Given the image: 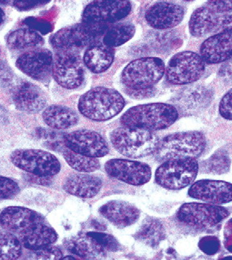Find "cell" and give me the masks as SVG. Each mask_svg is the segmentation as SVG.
Instances as JSON below:
<instances>
[{"mask_svg":"<svg viewBox=\"0 0 232 260\" xmlns=\"http://www.w3.org/2000/svg\"><path fill=\"white\" fill-rule=\"evenodd\" d=\"M173 106L165 103H152L134 106L121 117L123 126L146 130H164L172 126L179 118Z\"/></svg>","mask_w":232,"mask_h":260,"instance_id":"obj_1","label":"cell"},{"mask_svg":"<svg viewBox=\"0 0 232 260\" xmlns=\"http://www.w3.org/2000/svg\"><path fill=\"white\" fill-rule=\"evenodd\" d=\"M125 106V99L119 91L98 87L91 89L80 97L79 110L89 119L103 122L120 114Z\"/></svg>","mask_w":232,"mask_h":260,"instance_id":"obj_2","label":"cell"},{"mask_svg":"<svg viewBox=\"0 0 232 260\" xmlns=\"http://www.w3.org/2000/svg\"><path fill=\"white\" fill-rule=\"evenodd\" d=\"M206 147V139L199 132L173 133L159 141L154 152L159 161L170 159L196 158Z\"/></svg>","mask_w":232,"mask_h":260,"instance_id":"obj_3","label":"cell"},{"mask_svg":"<svg viewBox=\"0 0 232 260\" xmlns=\"http://www.w3.org/2000/svg\"><path fill=\"white\" fill-rule=\"evenodd\" d=\"M110 142L116 150L131 158H139L156 151L158 141L152 131L123 126L110 135Z\"/></svg>","mask_w":232,"mask_h":260,"instance_id":"obj_4","label":"cell"},{"mask_svg":"<svg viewBox=\"0 0 232 260\" xmlns=\"http://www.w3.org/2000/svg\"><path fill=\"white\" fill-rule=\"evenodd\" d=\"M107 29L106 24H76L58 30L50 39V44L57 51H78L96 43Z\"/></svg>","mask_w":232,"mask_h":260,"instance_id":"obj_5","label":"cell"},{"mask_svg":"<svg viewBox=\"0 0 232 260\" xmlns=\"http://www.w3.org/2000/svg\"><path fill=\"white\" fill-rule=\"evenodd\" d=\"M198 172L196 158L170 159L157 168L155 180L156 184L166 189L180 190L191 185Z\"/></svg>","mask_w":232,"mask_h":260,"instance_id":"obj_6","label":"cell"},{"mask_svg":"<svg viewBox=\"0 0 232 260\" xmlns=\"http://www.w3.org/2000/svg\"><path fill=\"white\" fill-rule=\"evenodd\" d=\"M165 73V66L158 57L140 58L129 63L123 71L121 79L131 90L152 88Z\"/></svg>","mask_w":232,"mask_h":260,"instance_id":"obj_7","label":"cell"},{"mask_svg":"<svg viewBox=\"0 0 232 260\" xmlns=\"http://www.w3.org/2000/svg\"><path fill=\"white\" fill-rule=\"evenodd\" d=\"M206 62L195 52L174 55L165 69L166 79L173 85H186L199 80L206 71Z\"/></svg>","mask_w":232,"mask_h":260,"instance_id":"obj_8","label":"cell"},{"mask_svg":"<svg viewBox=\"0 0 232 260\" xmlns=\"http://www.w3.org/2000/svg\"><path fill=\"white\" fill-rule=\"evenodd\" d=\"M83 64L78 51H57L52 63L53 79L64 88H77L84 80Z\"/></svg>","mask_w":232,"mask_h":260,"instance_id":"obj_9","label":"cell"},{"mask_svg":"<svg viewBox=\"0 0 232 260\" xmlns=\"http://www.w3.org/2000/svg\"><path fill=\"white\" fill-rule=\"evenodd\" d=\"M13 165L39 176H55L61 170L60 161L53 154L39 149H18L10 156Z\"/></svg>","mask_w":232,"mask_h":260,"instance_id":"obj_10","label":"cell"},{"mask_svg":"<svg viewBox=\"0 0 232 260\" xmlns=\"http://www.w3.org/2000/svg\"><path fill=\"white\" fill-rule=\"evenodd\" d=\"M229 211L220 205L210 203H186L179 209L178 219L185 224L196 229H209L221 223Z\"/></svg>","mask_w":232,"mask_h":260,"instance_id":"obj_11","label":"cell"},{"mask_svg":"<svg viewBox=\"0 0 232 260\" xmlns=\"http://www.w3.org/2000/svg\"><path fill=\"white\" fill-rule=\"evenodd\" d=\"M129 0H94L83 11V22L106 24L121 21L129 15Z\"/></svg>","mask_w":232,"mask_h":260,"instance_id":"obj_12","label":"cell"},{"mask_svg":"<svg viewBox=\"0 0 232 260\" xmlns=\"http://www.w3.org/2000/svg\"><path fill=\"white\" fill-rule=\"evenodd\" d=\"M69 149L88 157H101L109 153V146L101 135L94 131L77 130L64 137Z\"/></svg>","mask_w":232,"mask_h":260,"instance_id":"obj_13","label":"cell"},{"mask_svg":"<svg viewBox=\"0 0 232 260\" xmlns=\"http://www.w3.org/2000/svg\"><path fill=\"white\" fill-rule=\"evenodd\" d=\"M105 169L109 176L132 185H143L152 178V169L149 165L126 159L109 160Z\"/></svg>","mask_w":232,"mask_h":260,"instance_id":"obj_14","label":"cell"},{"mask_svg":"<svg viewBox=\"0 0 232 260\" xmlns=\"http://www.w3.org/2000/svg\"><path fill=\"white\" fill-rule=\"evenodd\" d=\"M53 56L49 50L35 48L21 54L17 58V68L27 76L38 81L48 79L52 74Z\"/></svg>","mask_w":232,"mask_h":260,"instance_id":"obj_15","label":"cell"},{"mask_svg":"<svg viewBox=\"0 0 232 260\" xmlns=\"http://www.w3.org/2000/svg\"><path fill=\"white\" fill-rule=\"evenodd\" d=\"M188 195L210 204H226L232 202V184L223 180H199L189 188Z\"/></svg>","mask_w":232,"mask_h":260,"instance_id":"obj_16","label":"cell"},{"mask_svg":"<svg viewBox=\"0 0 232 260\" xmlns=\"http://www.w3.org/2000/svg\"><path fill=\"white\" fill-rule=\"evenodd\" d=\"M184 14V9L180 5L158 2L147 11L145 17L148 25L154 29H168L179 25Z\"/></svg>","mask_w":232,"mask_h":260,"instance_id":"obj_17","label":"cell"},{"mask_svg":"<svg viewBox=\"0 0 232 260\" xmlns=\"http://www.w3.org/2000/svg\"><path fill=\"white\" fill-rule=\"evenodd\" d=\"M200 56L206 63L219 64L232 58V29L222 31L209 38L200 47Z\"/></svg>","mask_w":232,"mask_h":260,"instance_id":"obj_18","label":"cell"},{"mask_svg":"<svg viewBox=\"0 0 232 260\" xmlns=\"http://www.w3.org/2000/svg\"><path fill=\"white\" fill-rule=\"evenodd\" d=\"M44 222L41 215L25 207H8L0 214V226L18 235L34 225Z\"/></svg>","mask_w":232,"mask_h":260,"instance_id":"obj_19","label":"cell"},{"mask_svg":"<svg viewBox=\"0 0 232 260\" xmlns=\"http://www.w3.org/2000/svg\"><path fill=\"white\" fill-rule=\"evenodd\" d=\"M13 102L21 111L35 114L44 109L47 99L40 87L30 82H23L15 89Z\"/></svg>","mask_w":232,"mask_h":260,"instance_id":"obj_20","label":"cell"},{"mask_svg":"<svg viewBox=\"0 0 232 260\" xmlns=\"http://www.w3.org/2000/svg\"><path fill=\"white\" fill-rule=\"evenodd\" d=\"M102 216L121 228L133 224L140 216V211L130 203L111 201L103 205L99 210Z\"/></svg>","mask_w":232,"mask_h":260,"instance_id":"obj_21","label":"cell"},{"mask_svg":"<svg viewBox=\"0 0 232 260\" xmlns=\"http://www.w3.org/2000/svg\"><path fill=\"white\" fill-rule=\"evenodd\" d=\"M56 231L44 223H37L19 234L21 245L28 250H36L51 246L57 240Z\"/></svg>","mask_w":232,"mask_h":260,"instance_id":"obj_22","label":"cell"},{"mask_svg":"<svg viewBox=\"0 0 232 260\" xmlns=\"http://www.w3.org/2000/svg\"><path fill=\"white\" fill-rule=\"evenodd\" d=\"M102 180L96 176L88 174H72L67 178L64 189L74 196L91 199L99 192Z\"/></svg>","mask_w":232,"mask_h":260,"instance_id":"obj_23","label":"cell"},{"mask_svg":"<svg viewBox=\"0 0 232 260\" xmlns=\"http://www.w3.org/2000/svg\"><path fill=\"white\" fill-rule=\"evenodd\" d=\"M114 57L113 48L104 43L96 42L88 47L83 56V62L90 71L94 74H101L110 68Z\"/></svg>","mask_w":232,"mask_h":260,"instance_id":"obj_24","label":"cell"},{"mask_svg":"<svg viewBox=\"0 0 232 260\" xmlns=\"http://www.w3.org/2000/svg\"><path fill=\"white\" fill-rule=\"evenodd\" d=\"M219 14L208 6L200 7L192 13L189 21V29L194 37H204L215 31Z\"/></svg>","mask_w":232,"mask_h":260,"instance_id":"obj_25","label":"cell"},{"mask_svg":"<svg viewBox=\"0 0 232 260\" xmlns=\"http://www.w3.org/2000/svg\"><path fill=\"white\" fill-rule=\"evenodd\" d=\"M43 119L48 126L56 130L72 127L78 122V116L70 108L62 106H51L43 113Z\"/></svg>","mask_w":232,"mask_h":260,"instance_id":"obj_26","label":"cell"},{"mask_svg":"<svg viewBox=\"0 0 232 260\" xmlns=\"http://www.w3.org/2000/svg\"><path fill=\"white\" fill-rule=\"evenodd\" d=\"M67 250L83 258H97L106 253L86 234L73 238L66 242Z\"/></svg>","mask_w":232,"mask_h":260,"instance_id":"obj_27","label":"cell"},{"mask_svg":"<svg viewBox=\"0 0 232 260\" xmlns=\"http://www.w3.org/2000/svg\"><path fill=\"white\" fill-rule=\"evenodd\" d=\"M44 44V39L40 34L32 29H20L13 31L7 39V45L10 49H29Z\"/></svg>","mask_w":232,"mask_h":260,"instance_id":"obj_28","label":"cell"},{"mask_svg":"<svg viewBox=\"0 0 232 260\" xmlns=\"http://www.w3.org/2000/svg\"><path fill=\"white\" fill-rule=\"evenodd\" d=\"M134 25L129 23L118 24L107 29L104 35L103 43L110 48H116L125 44L134 36Z\"/></svg>","mask_w":232,"mask_h":260,"instance_id":"obj_29","label":"cell"},{"mask_svg":"<svg viewBox=\"0 0 232 260\" xmlns=\"http://www.w3.org/2000/svg\"><path fill=\"white\" fill-rule=\"evenodd\" d=\"M63 156L69 166L73 169L82 173L94 172L100 168V162L97 157H88L79 154L68 148L63 151Z\"/></svg>","mask_w":232,"mask_h":260,"instance_id":"obj_30","label":"cell"},{"mask_svg":"<svg viewBox=\"0 0 232 260\" xmlns=\"http://www.w3.org/2000/svg\"><path fill=\"white\" fill-rule=\"evenodd\" d=\"M163 227L161 223L156 219H148L144 221L141 229L136 234V238L139 241L148 244L150 246H156L163 238Z\"/></svg>","mask_w":232,"mask_h":260,"instance_id":"obj_31","label":"cell"},{"mask_svg":"<svg viewBox=\"0 0 232 260\" xmlns=\"http://www.w3.org/2000/svg\"><path fill=\"white\" fill-rule=\"evenodd\" d=\"M20 240L12 233L0 232V260L17 259L21 256Z\"/></svg>","mask_w":232,"mask_h":260,"instance_id":"obj_32","label":"cell"},{"mask_svg":"<svg viewBox=\"0 0 232 260\" xmlns=\"http://www.w3.org/2000/svg\"><path fill=\"white\" fill-rule=\"evenodd\" d=\"M207 99V92L203 88H195L188 90L182 99L184 107L189 109H196L200 107L202 104L206 102Z\"/></svg>","mask_w":232,"mask_h":260,"instance_id":"obj_33","label":"cell"},{"mask_svg":"<svg viewBox=\"0 0 232 260\" xmlns=\"http://www.w3.org/2000/svg\"><path fill=\"white\" fill-rule=\"evenodd\" d=\"M86 234L104 250L115 251L120 247L118 242L111 235L98 233V232H90Z\"/></svg>","mask_w":232,"mask_h":260,"instance_id":"obj_34","label":"cell"},{"mask_svg":"<svg viewBox=\"0 0 232 260\" xmlns=\"http://www.w3.org/2000/svg\"><path fill=\"white\" fill-rule=\"evenodd\" d=\"M19 192V186L9 178L0 176V200L9 199L16 196Z\"/></svg>","mask_w":232,"mask_h":260,"instance_id":"obj_35","label":"cell"},{"mask_svg":"<svg viewBox=\"0 0 232 260\" xmlns=\"http://www.w3.org/2000/svg\"><path fill=\"white\" fill-rule=\"evenodd\" d=\"M32 258L35 259H62L63 253L60 249L51 246L33 250Z\"/></svg>","mask_w":232,"mask_h":260,"instance_id":"obj_36","label":"cell"},{"mask_svg":"<svg viewBox=\"0 0 232 260\" xmlns=\"http://www.w3.org/2000/svg\"><path fill=\"white\" fill-rule=\"evenodd\" d=\"M219 113L224 119L232 121V88L223 95L219 104Z\"/></svg>","mask_w":232,"mask_h":260,"instance_id":"obj_37","label":"cell"},{"mask_svg":"<svg viewBox=\"0 0 232 260\" xmlns=\"http://www.w3.org/2000/svg\"><path fill=\"white\" fill-rule=\"evenodd\" d=\"M206 6L214 13L222 14L232 11V0H208Z\"/></svg>","mask_w":232,"mask_h":260,"instance_id":"obj_38","label":"cell"},{"mask_svg":"<svg viewBox=\"0 0 232 260\" xmlns=\"http://www.w3.org/2000/svg\"><path fill=\"white\" fill-rule=\"evenodd\" d=\"M50 0H13V5L19 10L26 11L45 5Z\"/></svg>","mask_w":232,"mask_h":260,"instance_id":"obj_39","label":"cell"},{"mask_svg":"<svg viewBox=\"0 0 232 260\" xmlns=\"http://www.w3.org/2000/svg\"><path fill=\"white\" fill-rule=\"evenodd\" d=\"M232 29V11L228 13H222L218 16V24L214 32L231 30Z\"/></svg>","mask_w":232,"mask_h":260,"instance_id":"obj_40","label":"cell"},{"mask_svg":"<svg viewBox=\"0 0 232 260\" xmlns=\"http://www.w3.org/2000/svg\"><path fill=\"white\" fill-rule=\"evenodd\" d=\"M199 247L205 253L213 254L218 249V243L214 238H205L199 242Z\"/></svg>","mask_w":232,"mask_h":260,"instance_id":"obj_41","label":"cell"},{"mask_svg":"<svg viewBox=\"0 0 232 260\" xmlns=\"http://www.w3.org/2000/svg\"><path fill=\"white\" fill-rule=\"evenodd\" d=\"M129 95L133 96V98H139V99H143L147 97L152 96L153 95V89H143V90H131L129 89Z\"/></svg>","mask_w":232,"mask_h":260,"instance_id":"obj_42","label":"cell"},{"mask_svg":"<svg viewBox=\"0 0 232 260\" xmlns=\"http://www.w3.org/2000/svg\"><path fill=\"white\" fill-rule=\"evenodd\" d=\"M219 74L222 78L232 82V58L226 61V63L220 69Z\"/></svg>","mask_w":232,"mask_h":260,"instance_id":"obj_43","label":"cell"},{"mask_svg":"<svg viewBox=\"0 0 232 260\" xmlns=\"http://www.w3.org/2000/svg\"><path fill=\"white\" fill-rule=\"evenodd\" d=\"M10 68L8 66L5 64V63H0V82H7V81L10 80L11 75Z\"/></svg>","mask_w":232,"mask_h":260,"instance_id":"obj_44","label":"cell"},{"mask_svg":"<svg viewBox=\"0 0 232 260\" xmlns=\"http://www.w3.org/2000/svg\"><path fill=\"white\" fill-rule=\"evenodd\" d=\"M5 21V12L0 9V27L2 26L3 24Z\"/></svg>","mask_w":232,"mask_h":260,"instance_id":"obj_45","label":"cell"},{"mask_svg":"<svg viewBox=\"0 0 232 260\" xmlns=\"http://www.w3.org/2000/svg\"><path fill=\"white\" fill-rule=\"evenodd\" d=\"M10 2V0H0V5H6Z\"/></svg>","mask_w":232,"mask_h":260,"instance_id":"obj_46","label":"cell"},{"mask_svg":"<svg viewBox=\"0 0 232 260\" xmlns=\"http://www.w3.org/2000/svg\"><path fill=\"white\" fill-rule=\"evenodd\" d=\"M63 258V259H75V257H72V256H67V257H64Z\"/></svg>","mask_w":232,"mask_h":260,"instance_id":"obj_47","label":"cell"},{"mask_svg":"<svg viewBox=\"0 0 232 260\" xmlns=\"http://www.w3.org/2000/svg\"><path fill=\"white\" fill-rule=\"evenodd\" d=\"M184 1H192V0H184Z\"/></svg>","mask_w":232,"mask_h":260,"instance_id":"obj_48","label":"cell"}]
</instances>
